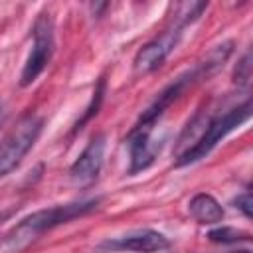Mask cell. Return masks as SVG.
<instances>
[{
	"mask_svg": "<svg viewBox=\"0 0 253 253\" xmlns=\"http://www.w3.org/2000/svg\"><path fill=\"white\" fill-rule=\"evenodd\" d=\"M249 75H251V55H249V51L243 55V59L237 63V67H235V83H239V85H245L247 81H249Z\"/></svg>",
	"mask_w": 253,
	"mask_h": 253,
	"instance_id": "obj_12",
	"label": "cell"
},
{
	"mask_svg": "<svg viewBox=\"0 0 253 253\" xmlns=\"http://www.w3.org/2000/svg\"><path fill=\"white\" fill-rule=\"evenodd\" d=\"M233 206H235L245 217H251V215H253V198H251L249 192L239 194V196L233 200Z\"/></svg>",
	"mask_w": 253,
	"mask_h": 253,
	"instance_id": "obj_13",
	"label": "cell"
},
{
	"mask_svg": "<svg viewBox=\"0 0 253 253\" xmlns=\"http://www.w3.org/2000/svg\"><path fill=\"white\" fill-rule=\"evenodd\" d=\"M239 253H249V251H239Z\"/></svg>",
	"mask_w": 253,
	"mask_h": 253,
	"instance_id": "obj_15",
	"label": "cell"
},
{
	"mask_svg": "<svg viewBox=\"0 0 253 253\" xmlns=\"http://www.w3.org/2000/svg\"><path fill=\"white\" fill-rule=\"evenodd\" d=\"M103 93H105V79L101 77L99 79V83H97V87H95V91H93V97H91V103H89V107H87V111L83 113V117L75 123V126H73V132H77L79 128H83V125L93 117V115H97V111H99V107H101V101H103Z\"/></svg>",
	"mask_w": 253,
	"mask_h": 253,
	"instance_id": "obj_11",
	"label": "cell"
},
{
	"mask_svg": "<svg viewBox=\"0 0 253 253\" xmlns=\"http://www.w3.org/2000/svg\"><path fill=\"white\" fill-rule=\"evenodd\" d=\"M152 130H154V126H146V128H132L128 132V148H130L128 174H136V172L148 168L154 162V158L158 156V152L162 150L164 138L154 136Z\"/></svg>",
	"mask_w": 253,
	"mask_h": 253,
	"instance_id": "obj_6",
	"label": "cell"
},
{
	"mask_svg": "<svg viewBox=\"0 0 253 253\" xmlns=\"http://www.w3.org/2000/svg\"><path fill=\"white\" fill-rule=\"evenodd\" d=\"M42 126H43L42 117H38L36 113H28L8 132V136L0 142V178L12 172L22 162V158L38 140Z\"/></svg>",
	"mask_w": 253,
	"mask_h": 253,
	"instance_id": "obj_3",
	"label": "cell"
},
{
	"mask_svg": "<svg viewBox=\"0 0 253 253\" xmlns=\"http://www.w3.org/2000/svg\"><path fill=\"white\" fill-rule=\"evenodd\" d=\"M2 117H4V111H2V103H0V125H2Z\"/></svg>",
	"mask_w": 253,
	"mask_h": 253,
	"instance_id": "obj_14",
	"label": "cell"
},
{
	"mask_svg": "<svg viewBox=\"0 0 253 253\" xmlns=\"http://www.w3.org/2000/svg\"><path fill=\"white\" fill-rule=\"evenodd\" d=\"M103 152H105V136L95 134L69 168V176L77 186H89L91 182H95L103 166Z\"/></svg>",
	"mask_w": 253,
	"mask_h": 253,
	"instance_id": "obj_7",
	"label": "cell"
},
{
	"mask_svg": "<svg viewBox=\"0 0 253 253\" xmlns=\"http://www.w3.org/2000/svg\"><path fill=\"white\" fill-rule=\"evenodd\" d=\"M210 241L213 243H237V241H245L249 239V233L247 231H241V229H235V227H227V225H221V227H215L208 233Z\"/></svg>",
	"mask_w": 253,
	"mask_h": 253,
	"instance_id": "obj_10",
	"label": "cell"
},
{
	"mask_svg": "<svg viewBox=\"0 0 253 253\" xmlns=\"http://www.w3.org/2000/svg\"><path fill=\"white\" fill-rule=\"evenodd\" d=\"M53 45H55L53 43V22L49 14H40L34 24V45L20 75L22 87L32 85L40 77V73L45 69V65L49 63L53 55Z\"/></svg>",
	"mask_w": 253,
	"mask_h": 253,
	"instance_id": "obj_4",
	"label": "cell"
},
{
	"mask_svg": "<svg viewBox=\"0 0 253 253\" xmlns=\"http://www.w3.org/2000/svg\"><path fill=\"white\" fill-rule=\"evenodd\" d=\"M182 30L180 26L172 24L166 32H162L158 38L150 40L148 43H144L136 55H134V71L136 73H150L154 71L156 67H160L164 63V59L174 51V47L178 45L180 42V36H182Z\"/></svg>",
	"mask_w": 253,
	"mask_h": 253,
	"instance_id": "obj_5",
	"label": "cell"
},
{
	"mask_svg": "<svg viewBox=\"0 0 253 253\" xmlns=\"http://www.w3.org/2000/svg\"><path fill=\"white\" fill-rule=\"evenodd\" d=\"M105 247L111 249H121V251H136V253H156V251H164L170 247V241L166 235H162L160 231L154 229H140V231H132L128 235H123L115 241H107L103 243Z\"/></svg>",
	"mask_w": 253,
	"mask_h": 253,
	"instance_id": "obj_8",
	"label": "cell"
},
{
	"mask_svg": "<svg viewBox=\"0 0 253 253\" xmlns=\"http://www.w3.org/2000/svg\"><path fill=\"white\" fill-rule=\"evenodd\" d=\"M188 211L198 223L204 225H213L223 219V208L210 194H196L188 204Z\"/></svg>",
	"mask_w": 253,
	"mask_h": 253,
	"instance_id": "obj_9",
	"label": "cell"
},
{
	"mask_svg": "<svg viewBox=\"0 0 253 253\" xmlns=\"http://www.w3.org/2000/svg\"><path fill=\"white\" fill-rule=\"evenodd\" d=\"M249 117H251V99H245L241 105H235V107H231L225 113L210 117L206 128L202 130L198 140L190 148H186L184 152L178 154L174 166L180 168V166H188V164H194V162L206 158L223 136H227L239 125H243Z\"/></svg>",
	"mask_w": 253,
	"mask_h": 253,
	"instance_id": "obj_2",
	"label": "cell"
},
{
	"mask_svg": "<svg viewBox=\"0 0 253 253\" xmlns=\"http://www.w3.org/2000/svg\"><path fill=\"white\" fill-rule=\"evenodd\" d=\"M99 200L87 202H71L63 206H51L45 210H38L26 215L20 223H16L0 241V253H16L36 241L43 231H49L61 223H67L75 217H81L97 208Z\"/></svg>",
	"mask_w": 253,
	"mask_h": 253,
	"instance_id": "obj_1",
	"label": "cell"
}]
</instances>
